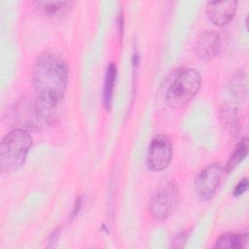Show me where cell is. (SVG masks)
Listing matches in <instances>:
<instances>
[{"instance_id":"cell-1","label":"cell","mask_w":249,"mask_h":249,"mask_svg":"<svg viewBox=\"0 0 249 249\" xmlns=\"http://www.w3.org/2000/svg\"><path fill=\"white\" fill-rule=\"evenodd\" d=\"M31 80L38 102L53 111L63 98L67 88V65L54 53L42 54L32 67Z\"/></svg>"},{"instance_id":"cell-2","label":"cell","mask_w":249,"mask_h":249,"mask_svg":"<svg viewBox=\"0 0 249 249\" xmlns=\"http://www.w3.org/2000/svg\"><path fill=\"white\" fill-rule=\"evenodd\" d=\"M31 146V135L23 128H16L6 134L0 145L2 172L9 173L18 170L23 164Z\"/></svg>"},{"instance_id":"cell-3","label":"cell","mask_w":249,"mask_h":249,"mask_svg":"<svg viewBox=\"0 0 249 249\" xmlns=\"http://www.w3.org/2000/svg\"><path fill=\"white\" fill-rule=\"evenodd\" d=\"M201 79L199 73L193 68L178 70L170 80L165 91V101L171 108L186 105L199 90Z\"/></svg>"},{"instance_id":"cell-4","label":"cell","mask_w":249,"mask_h":249,"mask_svg":"<svg viewBox=\"0 0 249 249\" xmlns=\"http://www.w3.org/2000/svg\"><path fill=\"white\" fill-rule=\"evenodd\" d=\"M178 197L177 187L171 182L165 183L151 197L149 203L150 214L159 220L166 219L176 208Z\"/></svg>"},{"instance_id":"cell-5","label":"cell","mask_w":249,"mask_h":249,"mask_svg":"<svg viewBox=\"0 0 249 249\" xmlns=\"http://www.w3.org/2000/svg\"><path fill=\"white\" fill-rule=\"evenodd\" d=\"M172 143L164 134L155 136L148 148L146 163L149 169L159 172L164 170L172 159Z\"/></svg>"},{"instance_id":"cell-6","label":"cell","mask_w":249,"mask_h":249,"mask_svg":"<svg viewBox=\"0 0 249 249\" xmlns=\"http://www.w3.org/2000/svg\"><path fill=\"white\" fill-rule=\"evenodd\" d=\"M223 173V167L219 163H212L203 168L194 181L196 196L202 200L210 199L220 184Z\"/></svg>"},{"instance_id":"cell-7","label":"cell","mask_w":249,"mask_h":249,"mask_svg":"<svg viewBox=\"0 0 249 249\" xmlns=\"http://www.w3.org/2000/svg\"><path fill=\"white\" fill-rule=\"evenodd\" d=\"M237 2L228 1H210L206 4V15L209 20L217 25L224 26L228 24L235 15Z\"/></svg>"},{"instance_id":"cell-8","label":"cell","mask_w":249,"mask_h":249,"mask_svg":"<svg viewBox=\"0 0 249 249\" xmlns=\"http://www.w3.org/2000/svg\"><path fill=\"white\" fill-rule=\"evenodd\" d=\"M220 46L219 34L212 30H206L197 37L195 44V52L199 59L208 61L218 54Z\"/></svg>"},{"instance_id":"cell-9","label":"cell","mask_w":249,"mask_h":249,"mask_svg":"<svg viewBox=\"0 0 249 249\" xmlns=\"http://www.w3.org/2000/svg\"><path fill=\"white\" fill-rule=\"evenodd\" d=\"M249 236L247 232H227L220 235L215 241L216 248L241 249L248 245Z\"/></svg>"},{"instance_id":"cell-10","label":"cell","mask_w":249,"mask_h":249,"mask_svg":"<svg viewBox=\"0 0 249 249\" xmlns=\"http://www.w3.org/2000/svg\"><path fill=\"white\" fill-rule=\"evenodd\" d=\"M116 77H117V67L113 62H110L106 68L104 88H103V93H102L103 105L106 110H109L111 108Z\"/></svg>"},{"instance_id":"cell-11","label":"cell","mask_w":249,"mask_h":249,"mask_svg":"<svg viewBox=\"0 0 249 249\" xmlns=\"http://www.w3.org/2000/svg\"><path fill=\"white\" fill-rule=\"evenodd\" d=\"M36 8H38L43 14L48 16H54L61 14L69 10L73 2L70 1H37L35 2Z\"/></svg>"},{"instance_id":"cell-12","label":"cell","mask_w":249,"mask_h":249,"mask_svg":"<svg viewBox=\"0 0 249 249\" xmlns=\"http://www.w3.org/2000/svg\"><path fill=\"white\" fill-rule=\"evenodd\" d=\"M248 154V140L247 138H243L234 148L231 157L226 164V170L231 172L234 167H236L240 161H242Z\"/></svg>"},{"instance_id":"cell-13","label":"cell","mask_w":249,"mask_h":249,"mask_svg":"<svg viewBox=\"0 0 249 249\" xmlns=\"http://www.w3.org/2000/svg\"><path fill=\"white\" fill-rule=\"evenodd\" d=\"M245 77L241 73H237L234 75L231 81L230 84V89L232 94L241 96L242 94H245Z\"/></svg>"},{"instance_id":"cell-14","label":"cell","mask_w":249,"mask_h":249,"mask_svg":"<svg viewBox=\"0 0 249 249\" xmlns=\"http://www.w3.org/2000/svg\"><path fill=\"white\" fill-rule=\"evenodd\" d=\"M247 188H248V180H247V178H243L236 184V186L234 187V189L232 191V194L234 196H242L246 192Z\"/></svg>"},{"instance_id":"cell-15","label":"cell","mask_w":249,"mask_h":249,"mask_svg":"<svg viewBox=\"0 0 249 249\" xmlns=\"http://www.w3.org/2000/svg\"><path fill=\"white\" fill-rule=\"evenodd\" d=\"M188 231H184V232H180L179 234H177L174 239H173V243H172V247H175V248H180V247H183L184 246V243L188 237Z\"/></svg>"},{"instance_id":"cell-16","label":"cell","mask_w":249,"mask_h":249,"mask_svg":"<svg viewBox=\"0 0 249 249\" xmlns=\"http://www.w3.org/2000/svg\"><path fill=\"white\" fill-rule=\"evenodd\" d=\"M81 204H82L81 197H79V198L76 200L75 205H74V207H73V211H72V213H71V219H73V218L78 214V212H79V210H80V208H81Z\"/></svg>"}]
</instances>
